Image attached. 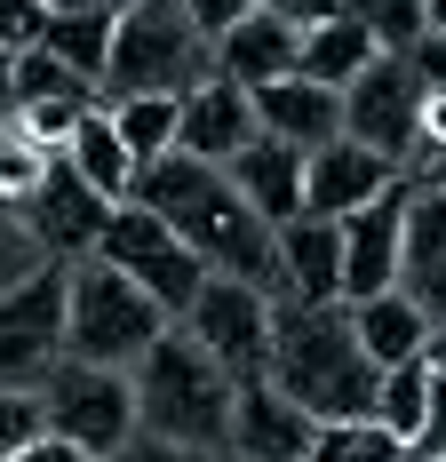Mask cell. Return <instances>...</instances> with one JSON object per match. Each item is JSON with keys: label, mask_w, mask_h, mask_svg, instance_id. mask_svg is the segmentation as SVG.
I'll use <instances>...</instances> for the list:
<instances>
[{"label": "cell", "mask_w": 446, "mask_h": 462, "mask_svg": "<svg viewBox=\"0 0 446 462\" xmlns=\"http://www.w3.org/2000/svg\"><path fill=\"white\" fill-rule=\"evenodd\" d=\"M431 391H439V367H431V359L391 367V374H383V407H375V422H391L406 447H414V439H423V422H431Z\"/></svg>", "instance_id": "cell-27"}, {"label": "cell", "mask_w": 446, "mask_h": 462, "mask_svg": "<svg viewBox=\"0 0 446 462\" xmlns=\"http://www.w3.org/2000/svg\"><path fill=\"white\" fill-rule=\"evenodd\" d=\"M414 455V447H406L399 430H391V422H327V430H319V447H311V462H406Z\"/></svg>", "instance_id": "cell-28"}, {"label": "cell", "mask_w": 446, "mask_h": 462, "mask_svg": "<svg viewBox=\"0 0 446 462\" xmlns=\"http://www.w3.org/2000/svg\"><path fill=\"white\" fill-rule=\"evenodd\" d=\"M399 287L446 319V184H414V208H406V272Z\"/></svg>", "instance_id": "cell-21"}, {"label": "cell", "mask_w": 446, "mask_h": 462, "mask_svg": "<svg viewBox=\"0 0 446 462\" xmlns=\"http://www.w3.org/2000/svg\"><path fill=\"white\" fill-rule=\"evenodd\" d=\"M406 64H414V80H423L431 96H446V32H439V24H431L423 41L406 48Z\"/></svg>", "instance_id": "cell-34"}, {"label": "cell", "mask_w": 446, "mask_h": 462, "mask_svg": "<svg viewBox=\"0 0 446 462\" xmlns=\"http://www.w3.org/2000/svg\"><path fill=\"white\" fill-rule=\"evenodd\" d=\"M112 208L120 199H104V191L56 152V168H48V184L33 191V208H24V231L41 239V255H56V263H80V255H96L104 247V231H112Z\"/></svg>", "instance_id": "cell-11"}, {"label": "cell", "mask_w": 446, "mask_h": 462, "mask_svg": "<svg viewBox=\"0 0 446 462\" xmlns=\"http://www.w3.org/2000/svg\"><path fill=\"white\" fill-rule=\"evenodd\" d=\"M48 32V0H0V48H33Z\"/></svg>", "instance_id": "cell-33"}, {"label": "cell", "mask_w": 446, "mask_h": 462, "mask_svg": "<svg viewBox=\"0 0 446 462\" xmlns=\"http://www.w3.org/2000/svg\"><path fill=\"white\" fill-rule=\"evenodd\" d=\"M112 120H120V136H128L135 168H152V160H168L183 143V96H120Z\"/></svg>", "instance_id": "cell-25"}, {"label": "cell", "mask_w": 446, "mask_h": 462, "mask_svg": "<svg viewBox=\"0 0 446 462\" xmlns=\"http://www.w3.org/2000/svg\"><path fill=\"white\" fill-rule=\"evenodd\" d=\"M271 16H287V24H303V32H311V24H327V16H343V0H264Z\"/></svg>", "instance_id": "cell-36"}, {"label": "cell", "mask_w": 446, "mask_h": 462, "mask_svg": "<svg viewBox=\"0 0 446 462\" xmlns=\"http://www.w3.org/2000/svg\"><path fill=\"white\" fill-rule=\"evenodd\" d=\"M112 41H120V16H96V8H48L41 48H56L64 64H80L88 80L112 72Z\"/></svg>", "instance_id": "cell-24"}, {"label": "cell", "mask_w": 446, "mask_h": 462, "mask_svg": "<svg viewBox=\"0 0 446 462\" xmlns=\"http://www.w3.org/2000/svg\"><path fill=\"white\" fill-rule=\"evenodd\" d=\"M135 199L160 208L216 272L256 279V287L279 295V224L231 184V168L200 160V152H168V160H152V168L135 176Z\"/></svg>", "instance_id": "cell-1"}, {"label": "cell", "mask_w": 446, "mask_h": 462, "mask_svg": "<svg viewBox=\"0 0 446 462\" xmlns=\"http://www.w3.org/2000/svg\"><path fill=\"white\" fill-rule=\"evenodd\" d=\"M423 104H431V88L414 80V64L406 56H375L351 88H343V136H358V143H375V152H391L399 168H414Z\"/></svg>", "instance_id": "cell-10"}, {"label": "cell", "mask_w": 446, "mask_h": 462, "mask_svg": "<svg viewBox=\"0 0 446 462\" xmlns=\"http://www.w3.org/2000/svg\"><path fill=\"white\" fill-rule=\"evenodd\" d=\"M414 447H423V455H446V374H439V391H431V422H423Z\"/></svg>", "instance_id": "cell-39"}, {"label": "cell", "mask_w": 446, "mask_h": 462, "mask_svg": "<svg viewBox=\"0 0 446 462\" xmlns=\"http://www.w3.org/2000/svg\"><path fill=\"white\" fill-rule=\"evenodd\" d=\"M319 430H327V422H319L303 399H287L271 374H256V383H239V407H231V439H223V455H247V462H311Z\"/></svg>", "instance_id": "cell-12"}, {"label": "cell", "mask_w": 446, "mask_h": 462, "mask_svg": "<svg viewBox=\"0 0 446 462\" xmlns=\"http://www.w3.org/2000/svg\"><path fill=\"white\" fill-rule=\"evenodd\" d=\"M256 112H264L271 136L303 143V152H319V143L343 136V88H327V80H311V72H287V80L256 88Z\"/></svg>", "instance_id": "cell-19"}, {"label": "cell", "mask_w": 446, "mask_h": 462, "mask_svg": "<svg viewBox=\"0 0 446 462\" xmlns=\"http://www.w3.org/2000/svg\"><path fill=\"white\" fill-rule=\"evenodd\" d=\"M223 462H247V455H223Z\"/></svg>", "instance_id": "cell-44"}, {"label": "cell", "mask_w": 446, "mask_h": 462, "mask_svg": "<svg viewBox=\"0 0 446 462\" xmlns=\"http://www.w3.org/2000/svg\"><path fill=\"white\" fill-rule=\"evenodd\" d=\"M231 184L247 191V199L264 208L271 224H295V216L311 208V152L264 128V136H256L239 160H231Z\"/></svg>", "instance_id": "cell-17"}, {"label": "cell", "mask_w": 446, "mask_h": 462, "mask_svg": "<svg viewBox=\"0 0 446 462\" xmlns=\"http://www.w3.org/2000/svg\"><path fill=\"white\" fill-rule=\"evenodd\" d=\"M375 56H383V41L358 24L351 8L303 32V72H311V80H327V88H351V80L367 72V64H375Z\"/></svg>", "instance_id": "cell-23"}, {"label": "cell", "mask_w": 446, "mask_h": 462, "mask_svg": "<svg viewBox=\"0 0 446 462\" xmlns=\"http://www.w3.org/2000/svg\"><path fill=\"white\" fill-rule=\"evenodd\" d=\"M64 160H72L104 199H135V176H144V168H135V152H128V136H120V120H112V104H96L88 120L72 128Z\"/></svg>", "instance_id": "cell-22"}, {"label": "cell", "mask_w": 446, "mask_h": 462, "mask_svg": "<svg viewBox=\"0 0 446 462\" xmlns=\"http://www.w3.org/2000/svg\"><path fill=\"white\" fill-rule=\"evenodd\" d=\"M135 407H144V430L183 439V447H216V455H223L231 407H239V383H231L223 359L176 319L152 351H144V367H135Z\"/></svg>", "instance_id": "cell-3"}, {"label": "cell", "mask_w": 446, "mask_h": 462, "mask_svg": "<svg viewBox=\"0 0 446 462\" xmlns=\"http://www.w3.org/2000/svg\"><path fill=\"white\" fill-rule=\"evenodd\" d=\"M216 72H231L239 88H271V80L303 72V24L271 16L264 0H256V16H239V24L216 41Z\"/></svg>", "instance_id": "cell-18"}, {"label": "cell", "mask_w": 446, "mask_h": 462, "mask_svg": "<svg viewBox=\"0 0 446 462\" xmlns=\"http://www.w3.org/2000/svg\"><path fill=\"white\" fill-rule=\"evenodd\" d=\"M431 367L446 374V319H439V335H431Z\"/></svg>", "instance_id": "cell-41"}, {"label": "cell", "mask_w": 446, "mask_h": 462, "mask_svg": "<svg viewBox=\"0 0 446 462\" xmlns=\"http://www.w3.org/2000/svg\"><path fill=\"white\" fill-rule=\"evenodd\" d=\"M183 327L208 343L223 359V374L231 383H256V374H271V327H279V295L271 287H256V279H231L216 272L208 287H200V303L183 311Z\"/></svg>", "instance_id": "cell-9"}, {"label": "cell", "mask_w": 446, "mask_h": 462, "mask_svg": "<svg viewBox=\"0 0 446 462\" xmlns=\"http://www.w3.org/2000/svg\"><path fill=\"white\" fill-rule=\"evenodd\" d=\"M183 8L200 16V32H208V41H223L239 16H256V0H183Z\"/></svg>", "instance_id": "cell-35"}, {"label": "cell", "mask_w": 446, "mask_h": 462, "mask_svg": "<svg viewBox=\"0 0 446 462\" xmlns=\"http://www.w3.org/2000/svg\"><path fill=\"white\" fill-rule=\"evenodd\" d=\"M112 462H223V455H216V447H183V439H160V430H135V439H128Z\"/></svg>", "instance_id": "cell-32"}, {"label": "cell", "mask_w": 446, "mask_h": 462, "mask_svg": "<svg viewBox=\"0 0 446 462\" xmlns=\"http://www.w3.org/2000/svg\"><path fill=\"white\" fill-rule=\"evenodd\" d=\"M279 303H343V216L279 224Z\"/></svg>", "instance_id": "cell-16"}, {"label": "cell", "mask_w": 446, "mask_h": 462, "mask_svg": "<svg viewBox=\"0 0 446 462\" xmlns=\"http://www.w3.org/2000/svg\"><path fill=\"white\" fill-rule=\"evenodd\" d=\"M16 56H24V48H0V128H16V112H24V88H16Z\"/></svg>", "instance_id": "cell-37"}, {"label": "cell", "mask_w": 446, "mask_h": 462, "mask_svg": "<svg viewBox=\"0 0 446 462\" xmlns=\"http://www.w3.org/2000/svg\"><path fill=\"white\" fill-rule=\"evenodd\" d=\"M96 255H104V263H120L135 287H152L176 319L200 303V287L216 279V263H208V255H200V247H191L160 208H144V199H120V208H112V231H104V247H96Z\"/></svg>", "instance_id": "cell-7"}, {"label": "cell", "mask_w": 446, "mask_h": 462, "mask_svg": "<svg viewBox=\"0 0 446 462\" xmlns=\"http://www.w3.org/2000/svg\"><path fill=\"white\" fill-rule=\"evenodd\" d=\"M414 184L391 152H375V143L358 136H335L311 152V216H358V208H375L383 191Z\"/></svg>", "instance_id": "cell-14"}, {"label": "cell", "mask_w": 446, "mask_h": 462, "mask_svg": "<svg viewBox=\"0 0 446 462\" xmlns=\"http://www.w3.org/2000/svg\"><path fill=\"white\" fill-rule=\"evenodd\" d=\"M406 462H446V455H423V447H414V455H406Z\"/></svg>", "instance_id": "cell-43"}, {"label": "cell", "mask_w": 446, "mask_h": 462, "mask_svg": "<svg viewBox=\"0 0 446 462\" xmlns=\"http://www.w3.org/2000/svg\"><path fill=\"white\" fill-rule=\"evenodd\" d=\"M271 383L303 399L319 422H367L383 407V367L358 343L351 303H279L271 327Z\"/></svg>", "instance_id": "cell-2"}, {"label": "cell", "mask_w": 446, "mask_h": 462, "mask_svg": "<svg viewBox=\"0 0 446 462\" xmlns=\"http://www.w3.org/2000/svg\"><path fill=\"white\" fill-rule=\"evenodd\" d=\"M8 462H96V455H88V447H72V439H56V430H48V439H33L24 455H8Z\"/></svg>", "instance_id": "cell-38"}, {"label": "cell", "mask_w": 446, "mask_h": 462, "mask_svg": "<svg viewBox=\"0 0 446 462\" xmlns=\"http://www.w3.org/2000/svg\"><path fill=\"white\" fill-rule=\"evenodd\" d=\"M216 72V41L200 32V16L183 0H135L112 41V72H104V104L120 96H191Z\"/></svg>", "instance_id": "cell-4"}, {"label": "cell", "mask_w": 446, "mask_h": 462, "mask_svg": "<svg viewBox=\"0 0 446 462\" xmlns=\"http://www.w3.org/2000/svg\"><path fill=\"white\" fill-rule=\"evenodd\" d=\"M431 24H439V32H446V0H431Z\"/></svg>", "instance_id": "cell-42"}, {"label": "cell", "mask_w": 446, "mask_h": 462, "mask_svg": "<svg viewBox=\"0 0 446 462\" xmlns=\"http://www.w3.org/2000/svg\"><path fill=\"white\" fill-rule=\"evenodd\" d=\"M264 136V112H256V88H239L231 72H208L200 88L183 96V143L176 152H200V160H216L231 168L247 143Z\"/></svg>", "instance_id": "cell-15"}, {"label": "cell", "mask_w": 446, "mask_h": 462, "mask_svg": "<svg viewBox=\"0 0 446 462\" xmlns=\"http://www.w3.org/2000/svg\"><path fill=\"white\" fill-rule=\"evenodd\" d=\"M48 399V430L88 447L96 462H112L144 430V407H135V374L128 367H96V359H64V367L41 383Z\"/></svg>", "instance_id": "cell-8"}, {"label": "cell", "mask_w": 446, "mask_h": 462, "mask_svg": "<svg viewBox=\"0 0 446 462\" xmlns=\"http://www.w3.org/2000/svg\"><path fill=\"white\" fill-rule=\"evenodd\" d=\"M351 327L358 343L375 351V367H414V359H431V335H439V319L406 295V287H391V295H367V303H351Z\"/></svg>", "instance_id": "cell-20"}, {"label": "cell", "mask_w": 446, "mask_h": 462, "mask_svg": "<svg viewBox=\"0 0 446 462\" xmlns=\"http://www.w3.org/2000/svg\"><path fill=\"white\" fill-rule=\"evenodd\" d=\"M72 263L48 255L33 279L0 295V391H41L72 359Z\"/></svg>", "instance_id": "cell-6"}, {"label": "cell", "mask_w": 446, "mask_h": 462, "mask_svg": "<svg viewBox=\"0 0 446 462\" xmlns=\"http://www.w3.org/2000/svg\"><path fill=\"white\" fill-rule=\"evenodd\" d=\"M406 208H414V184L383 191L375 208L343 216V303H367V295H391L406 272Z\"/></svg>", "instance_id": "cell-13"}, {"label": "cell", "mask_w": 446, "mask_h": 462, "mask_svg": "<svg viewBox=\"0 0 446 462\" xmlns=\"http://www.w3.org/2000/svg\"><path fill=\"white\" fill-rule=\"evenodd\" d=\"M33 439H48V399L41 391H0V462L24 455Z\"/></svg>", "instance_id": "cell-31"}, {"label": "cell", "mask_w": 446, "mask_h": 462, "mask_svg": "<svg viewBox=\"0 0 446 462\" xmlns=\"http://www.w3.org/2000/svg\"><path fill=\"white\" fill-rule=\"evenodd\" d=\"M16 88H24V104H104V80H88L80 64H64L41 41L16 56Z\"/></svg>", "instance_id": "cell-26"}, {"label": "cell", "mask_w": 446, "mask_h": 462, "mask_svg": "<svg viewBox=\"0 0 446 462\" xmlns=\"http://www.w3.org/2000/svg\"><path fill=\"white\" fill-rule=\"evenodd\" d=\"M343 8L383 41V56H406V48L431 32V0H343Z\"/></svg>", "instance_id": "cell-30"}, {"label": "cell", "mask_w": 446, "mask_h": 462, "mask_svg": "<svg viewBox=\"0 0 446 462\" xmlns=\"http://www.w3.org/2000/svg\"><path fill=\"white\" fill-rule=\"evenodd\" d=\"M48 168H56V152L48 143H33L24 128H0V208H33V191L48 184Z\"/></svg>", "instance_id": "cell-29"}, {"label": "cell", "mask_w": 446, "mask_h": 462, "mask_svg": "<svg viewBox=\"0 0 446 462\" xmlns=\"http://www.w3.org/2000/svg\"><path fill=\"white\" fill-rule=\"evenodd\" d=\"M48 8H96V16H128L135 0H48Z\"/></svg>", "instance_id": "cell-40"}, {"label": "cell", "mask_w": 446, "mask_h": 462, "mask_svg": "<svg viewBox=\"0 0 446 462\" xmlns=\"http://www.w3.org/2000/svg\"><path fill=\"white\" fill-rule=\"evenodd\" d=\"M176 327V311L152 295V287H135L120 263H104V255H80L72 263V359H96V367H144V351L160 343Z\"/></svg>", "instance_id": "cell-5"}]
</instances>
